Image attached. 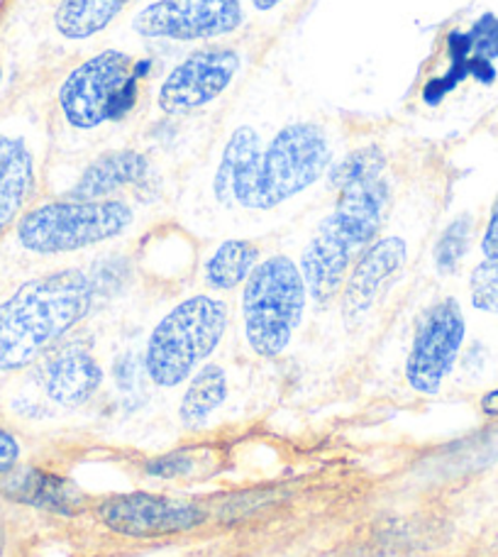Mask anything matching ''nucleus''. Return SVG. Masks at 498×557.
<instances>
[{"instance_id": "nucleus-1", "label": "nucleus", "mask_w": 498, "mask_h": 557, "mask_svg": "<svg viewBox=\"0 0 498 557\" xmlns=\"http://www.w3.org/2000/svg\"><path fill=\"white\" fill-rule=\"evenodd\" d=\"M91 308L94 282L74 267L20 284L0 301V372H20L35 364Z\"/></svg>"}, {"instance_id": "nucleus-2", "label": "nucleus", "mask_w": 498, "mask_h": 557, "mask_svg": "<svg viewBox=\"0 0 498 557\" xmlns=\"http://www.w3.org/2000/svg\"><path fill=\"white\" fill-rule=\"evenodd\" d=\"M388 201H391V188L384 176L354 184L340 191L333 213L318 223L298 262L308 296L315 304H331L343 292L354 262L382 233Z\"/></svg>"}, {"instance_id": "nucleus-3", "label": "nucleus", "mask_w": 498, "mask_h": 557, "mask_svg": "<svg viewBox=\"0 0 498 557\" xmlns=\"http://www.w3.org/2000/svg\"><path fill=\"white\" fill-rule=\"evenodd\" d=\"M231 321L223 298L196 294L178 301L149 333L145 350V372L152 384L174 389L201 370L211 357Z\"/></svg>"}, {"instance_id": "nucleus-4", "label": "nucleus", "mask_w": 498, "mask_h": 557, "mask_svg": "<svg viewBox=\"0 0 498 557\" xmlns=\"http://www.w3.org/2000/svg\"><path fill=\"white\" fill-rule=\"evenodd\" d=\"M242 325L249 350L274 360L294 343L308 306V286L301 267L291 257L262 260L242 284Z\"/></svg>"}, {"instance_id": "nucleus-5", "label": "nucleus", "mask_w": 498, "mask_h": 557, "mask_svg": "<svg viewBox=\"0 0 498 557\" xmlns=\"http://www.w3.org/2000/svg\"><path fill=\"white\" fill-rule=\"evenodd\" d=\"M133 223V206L121 198H105V201L66 198V201L42 203L20 215L15 235L23 250L54 257L117 240Z\"/></svg>"}, {"instance_id": "nucleus-6", "label": "nucleus", "mask_w": 498, "mask_h": 557, "mask_svg": "<svg viewBox=\"0 0 498 557\" xmlns=\"http://www.w3.org/2000/svg\"><path fill=\"white\" fill-rule=\"evenodd\" d=\"M137 62L117 49H105L69 72L57 101L74 131H98L133 111L137 98Z\"/></svg>"}, {"instance_id": "nucleus-7", "label": "nucleus", "mask_w": 498, "mask_h": 557, "mask_svg": "<svg viewBox=\"0 0 498 557\" xmlns=\"http://www.w3.org/2000/svg\"><path fill=\"white\" fill-rule=\"evenodd\" d=\"M333 143L321 123H286L269 139L259 164L257 211H274L331 172Z\"/></svg>"}, {"instance_id": "nucleus-8", "label": "nucleus", "mask_w": 498, "mask_h": 557, "mask_svg": "<svg viewBox=\"0 0 498 557\" xmlns=\"http://www.w3.org/2000/svg\"><path fill=\"white\" fill-rule=\"evenodd\" d=\"M242 25V0H152L133 20L137 35L166 42H208Z\"/></svg>"}, {"instance_id": "nucleus-9", "label": "nucleus", "mask_w": 498, "mask_h": 557, "mask_svg": "<svg viewBox=\"0 0 498 557\" xmlns=\"http://www.w3.org/2000/svg\"><path fill=\"white\" fill-rule=\"evenodd\" d=\"M466 321L460 304L445 298L427 308L415 327L406 360V382L413 392L433 396L443 389L462 352Z\"/></svg>"}, {"instance_id": "nucleus-10", "label": "nucleus", "mask_w": 498, "mask_h": 557, "mask_svg": "<svg viewBox=\"0 0 498 557\" xmlns=\"http://www.w3.org/2000/svg\"><path fill=\"white\" fill-rule=\"evenodd\" d=\"M242 57L233 47H206L188 54L164 76L157 91L159 111L184 115L215 103L240 74Z\"/></svg>"}, {"instance_id": "nucleus-11", "label": "nucleus", "mask_w": 498, "mask_h": 557, "mask_svg": "<svg viewBox=\"0 0 498 557\" xmlns=\"http://www.w3.org/2000/svg\"><path fill=\"white\" fill-rule=\"evenodd\" d=\"M98 519L117 535L127 539H162L186 533L206 521V511L196 502L178 496L147 492L115 494L98 506Z\"/></svg>"}, {"instance_id": "nucleus-12", "label": "nucleus", "mask_w": 498, "mask_h": 557, "mask_svg": "<svg viewBox=\"0 0 498 557\" xmlns=\"http://www.w3.org/2000/svg\"><path fill=\"white\" fill-rule=\"evenodd\" d=\"M408 262V245L403 237H376L366 252L354 262L343 286V318L347 325L362 323L388 284L403 272Z\"/></svg>"}, {"instance_id": "nucleus-13", "label": "nucleus", "mask_w": 498, "mask_h": 557, "mask_svg": "<svg viewBox=\"0 0 498 557\" xmlns=\"http://www.w3.org/2000/svg\"><path fill=\"white\" fill-rule=\"evenodd\" d=\"M264 143L254 127L240 125L227 137L213 176L215 201L237 211H257L259 164Z\"/></svg>"}, {"instance_id": "nucleus-14", "label": "nucleus", "mask_w": 498, "mask_h": 557, "mask_svg": "<svg viewBox=\"0 0 498 557\" xmlns=\"http://www.w3.org/2000/svg\"><path fill=\"white\" fill-rule=\"evenodd\" d=\"M0 496L13 504L35 506V509L62 516H74L86 504L84 492L72 480L37 470V467H15L8 474H0Z\"/></svg>"}, {"instance_id": "nucleus-15", "label": "nucleus", "mask_w": 498, "mask_h": 557, "mask_svg": "<svg viewBox=\"0 0 498 557\" xmlns=\"http://www.w3.org/2000/svg\"><path fill=\"white\" fill-rule=\"evenodd\" d=\"M103 384V370L96 357L84 347L57 350L42 370V389L49 401L66 409H78L91 401Z\"/></svg>"}, {"instance_id": "nucleus-16", "label": "nucleus", "mask_w": 498, "mask_h": 557, "mask_svg": "<svg viewBox=\"0 0 498 557\" xmlns=\"http://www.w3.org/2000/svg\"><path fill=\"white\" fill-rule=\"evenodd\" d=\"M35 154L23 135L0 133V237L35 191Z\"/></svg>"}, {"instance_id": "nucleus-17", "label": "nucleus", "mask_w": 498, "mask_h": 557, "mask_svg": "<svg viewBox=\"0 0 498 557\" xmlns=\"http://www.w3.org/2000/svg\"><path fill=\"white\" fill-rule=\"evenodd\" d=\"M147 176L149 162L145 154L135 152V149L105 152L84 169L82 178L74 184L69 198H76V201H105V198H113V194L123 191L127 186L142 184Z\"/></svg>"}, {"instance_id": "nucleus-18", "label": "nucleus", "mask_w": 498, "mask_h": 557, "mask_svg": "<svg viewBox=\"0 0 498 557\" xmlns=\"http://www.w3.org/2000/svg\"><path fill=\"white\" fill-rule=\"evenodd\" d=\"M129 0H59L54 10L57 33L72 42H84L111 27Z\"/></svg>"}, {"instance_id": "nucleus-19", "label": "nucleus", "mask_w": 498, "mask_h": 557, "mask_svg": "<svg viewBox=\"0 0 498 557\" xmlns=\"http://www.w3.org/2000/svg\"><path fill=\"white\" fill-rule=\"evenodd\" d=\"M259 264V247L249 240H225L208 257L203 282L211 292H233L242 286Z\"/></svg>"}, {"instance_id": "nucleus-20", "label": "nucleus", "mask_w": 498, "mask_h": 557, "mask_svg": "<svg viewBox=\"0 0 498 557\" xmlns=\"http://www.w3.org/2000/svg\"><path fill=\"white\" fill-rule=\"evenodd\" d=\"M227 399V374L221 364L206 362L186 384L178 416L186 425H201Z\"/></svg>"}, {"instance_id": "nucleus-21", "label": "nucleus", "mask_w": 498, "mask_h": 557, "mask_svg": "<svg viewBox=\"0 0 498 557\" xmlns=\"http://www.w3.org/2000/svg\"><path fill=\"white\" fill-rule=\"evenodd\" d=\"M384 172H386V157L382 149H378L376 145L360 147L331 166V172H327V186H331L333 191L340 194V191H345V188H350L354 184H364V182H374V178H382Z\"/></svg>"}, {"instance_id": "nucleus-22", "label": "nucleus", "mask_w": 498, "mask_h": 557, "mask_svg": "<svg viewBox=\"0 0 498 557\" xmlns=\"http://www.w3.org/2000/svg\"><path fill=\"white\" fill-rule=\"evenodd\" d=\"M215 462L217 457L211 447H186V450L154 457L147 465V472L162 476V480H198V476L213 472Z\"/></svg>"}, {"instance_id": "nucleus-23", "label": "nucleus", "mask_w": 498, "mask_h": 557, "mask_svg": "<svg viewBox=\"0 0 498 557\" xmlns=\"http://www.w3.org/2000/svg\"><path fill=\"white\" fill-rule=\"evenodd\" d=\"M472 243V218L460 215L445 227L440 240L435 245V267L440 274H455L470 252Z\"/></svg>"}, {"instance_id": "nucleus-24", "label": "nucleus", "mask_w": 498, "mask_h": 557, "mask_svg": "<svg viewBox=\"0 0 498 557\" xmlns=\"http://www.w3.org/2000/svg\"><path fill=\"white\" fill-rule=\"evenodd\" d=\"M470 294L476 311L498 313V262L484 260L474 267L470 278Z\"/></svg>"}, {"instance_id": "nucleus-25", "label": "nucleus", "mask_w": 498, "mask_h": 557, "mask_svg": "<svg viewBox=\"0 0 498 557\" xmlns=\"http://www.w3.org/2000/svg\"><path fill=\"white\" fill-rule=\"evenodd\" d=\"M470 39V49L474 57L486 59H498V17L496 15H484L480 17V23L472 27V33L466 35Z\"/></svg>"}, {"instance_id": "nucleus-26", "label": "nucleus", "mask_w": 498, "mask_h": 557, "mask_svg": "<svg viewBox=\"0 0 498 557\" xmlns=\"http://www.w3.org/2000/svg\"><path fill=\"white\" fill-rule=\"evenodd\" d=\"M20 462V443L15 441L13 433H8L0 428V474H8L15 470Z\"/></svg>"}, {"instance_id": "nucleus-27", "label": "nucleus", "mask_w": 498, "mask_h": 557, "mask_svg": "<svg viewBox=\"0 0 498 557\" xmlns=\"http://www.w3.org/2000/svg\"><path fill=\"white\" fill-rule=\"evenodd\" d=\"M482 252H484V260L498 262V196L491 206L489 223H486V231L482 237Z\"/></svg>"}, {"instance_id": "nucleus-28", "label": "nucleus", "mask_w": 498, "mask_h": 557, "mask_svg": "<svg viewBox=\"0 0 498 557\" xmlns=\"http://www.w3.org/2000/svg\"><path fill=\"white\" fill-rule=\"evenodd\" d=\"M482 411H484V416L498 418V389H494V392H489V394H484Z\"/></svg>"}, {"instance_id": "nucleus-29", "label": "nucleus", "mask_w": 498, "mask_h": 557, "mask_svg": "<svg viewBox=\"0 0 498 557\" xmlns=\"http://www.w3.org/2000/svg\"><path fill=\"white\" fill-rule=\"evenodd\" d=\"M284 3H288V0H249V5H252L257 13H272V10Z\"/></svg>"}, {"instance_id": "nucleus-30", "label": "nucleus", "mask_w": 498, "mask_h": 557, "mask_svg": "<svg viewBox=\"0 0 498 557\" xmlns=\"http://www.w3.org/2000/svg\"><path fill=\"white\" fill-rule=\"evenodd\" d=\"M3 548H5V533L0 529V553H3Z\"/></svg>"}]
</instances>
